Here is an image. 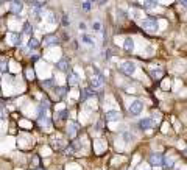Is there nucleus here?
I'll return each mask as SVG.
<instances>
[{
    "mask_svg": "<svg viewBox=\"0 0 187 170\" xmlns=\"http://www.w3.org/2000/svg\"><path fill=\"white\" fill-rule=\"evenodd\" d=\"M22 35H28V36L33 35V25L30 24V22H25V24H24V30H22Z\"/></svg>",
    "mask_w": 187,
    "mask_h": 170,
    "instance_id": "17",
    "label": "nucleus"
},
{
    "mask_svg": "<svg viewBox=\"0 0 187 170\" xmlns=\"http://www.w3.org/2000/svg\"><path fill=\"white\" fill-rule=\"evenodd\" d=\"M142 28L144 30H150V31H156L158 30V20L155 17H147L142 20Z\"/></svg>",
    "mask_w": 187,
    "mask_h": 170,
    "instance_id": "3",
    "label": "nucleus"
},
{
    "mask_svg": "<svg viewBox=\"0 0 187 170\" xmlns=\"http://www.w3.org/2000/svg\"><path fill=\"white\" fill-rule=\"evenodd\" d=\"M80 130V125L78 122H69V127H67V133H69V138H75L76 133Z\"/></svg>",
    "mask_w": 187,
    "mask_h": 170,
    "instance_id": "10",
    "label": "nucleus"
},
{
    "mask_svg": "<svg viewBox=\"0 0 187 170\" xmlns=\"http://www.w3.org/2000/svg\"><path fill=\"white\" fill-rule=\"evenodd\" d=\"M106 2H108V0H98V3H100V5H104Z\"/></svg>",
    "mask_w": 187,
    "mask_h": 170,
    "instance_id": "36",
    "label": "nucleus"
},
{
    "mask_svg": "<svg viewBox=\"0 0 187 170\" xmlns=\"http://www.w3.org/2000/svg\"><path fill=\"white\" fill-rule=\"evenodd\" d=\"M94 72H95L97 75L91 80V86H92V89H98V87H101L103 83H104V76H103L100 72H98L95 67H94Z\"/></svg>",
    "mask_w": 187,
    "mask_h": 170,
    "instance_id": "1",
    "label": "nucleus"
},
{
    "mask_svg": "<svg viewBox=\"0 0 187 170\" xmlns=\"http://www.w3.org/2000/svg\"><path fill=\"white\" fill-rule=\"evenodd\" d=\"M67 117H69V112L65 111V109H63V111L58 112V119L59 120H67Z\"/></svg>",
    "mask_w": 187,
    "mask_h": 170,
    "instance_id": "27",
    "label": "nucleus"
},
{
    "mask_svg": "<svg viewBox=\"0 0 187 170\" xmlns=\"http://www.w3.org/2000/svg\"><path fill=\"white\" fill-rule=\"evenodd\" d=\"M81 42L87 44V45H94V44H95V41H94L89 35H86V33H84V35H81Z\"/></svg>",
    "mask_w": 187,
    "mask_h": 170,
    "instance_id": "18",
    "label": "nucleus"
},
{
    "mask_svg": "<svg viewBox=\"0 0 187 170\" xmlns=\"http://www.w3.org/2000/svg\"><path fill=\"white\" fill-rule=\"evenodd\" d=\"M67 81H69V86H78V83H80V76L72 72V73H69Z\"/></svg>",
    "mask_w": 187,
    "mask_h": 170,
    "instance_id": "15",
    "label": "nucleus"
},
{
    "mask_svg": "<svg viewBox=\"0 0 187 170\" xmlns=\"http://www.w3.org/2000/svg\"><path fill=\"white\" fill-rule=\"evenodd\" d=\"M123 48H125V52L131 53V52H133V48H134V41L131 39V37H125V42H123Z\"/></svg>",
    "mask_w": 187,
    "mask_h": 170,
    "instance_id": "14",
    "label": "nucleus"
},
{
    "mask_svg": "<svg viewBox=\"0 0 187 170\" xmlns=\"http://www.w3.org/2000/svg\"><path fill=\"white\" fill-rule=\"evenodd\" d=\"M137 125H139L140 130H150V128L155 127V122H153L151 117H144V119L139 120V123H137Z\"/></svg>",
    "mask_w": 187,
    "mask_h": 170,
    "instance_id": "6",
    "label": "nucleus"
},
{
    "mask_svg": "<svg viewBox=\"0 0 187 170\" xmlns=\"http://www.w3.org/2000/svg\"><path fill=\"white\" fill-rule=\"evenodd\" d=\"M39 122H41V125H45V127L48 128V127H52V120L48 119L47 116H44V117H41L39 119Z\"/></svg>",
    "mask_w": 187,
    "mask_h": 170,
    "instance_id": "24",
    "label": "nucleus"
},
{
    "mask_svg": "<svg viewBox=\"0 0 187 170\" xmlns=\"http://www.w3.org/2000/svg\"><path fill=\"white\" fill-rule=\"evenodd\" d=\"M95 95V91L89 89V87H84V89H81V102H86L89 97H94Z\"/></svg>",
    "mask_w": 187,
    "mask_h": 170,
    "instance_id": "11",
    "label": "nucleus"
},
{
    "mask_svg": "<svg viewBox=\"0 0 187 170\" xmlns=\"http://www.w3.org/2000/svg\"><path fill=\"white\" fill-rule=\"evenodd\" d=\"M104 120L106 122H117V120H120V112L119 111H108L104 114Z\"/></svg>",
    "mask_w": 187,
    "mask_h": 170,
    "instance_id": "9",
    "label": "nucleus"
},
{
    "mask_svg": "<svg viewBox=\"0 0 187 170\" xmlns=\"http://www.w3.org/2000/svg\"><path fill=\"white\" fill-rule=\"evenodd\" d=\"M162 75H164L162 69H153V70H151V76H153V78H156V80H159Z\"/></svg>",
    "mask_w": 187,
    "mask_h": 170,
    "instance_id": "21",
    "label": "nucleus"
},
{
    "mask_svg": "<svg viewBox=\"0 0 187 170\" xmlns=\"http://www.w3.org/2000/svg\"><path fill=\"white\" fill-rule=\"evenodd\" d=\"M22 8H24V3L20 2V0H11V3H9V11L13 14H19Z\"/></svg>",
    "mask_w": 187,
    "mask_h": 170,
    "instance_id": "7",
    "label": "nucleus"
},
{
    "mask_svg": "<svg viewBox=\"0 0 187 170\" xmlns=\"http://www.w3.org/2000/svg\"><path fill=\"white\" fill-rule=\"evenodd\" d=\"M78 27H80V30H83V31L86 30V24H84V22H80V25H78Z\"/></svg>",
    "mask_w": 187,
    "mask_h": 170,
    "instance_id": "33",
    "label": "nucleus"
},
{
    "mask_svg": "<svg viewBox=\"0 0 187 170\" xmlns=\"http://www.w3.org/2000/svg\"><path fill=\"white\" fill-rule=\"evenodd\" d=\"M162 161H164V156L161 153H151L150 158H148V162L155 167H162Z\"/></svg>",
    "mask_w": 187,
    "mask_h": 170,
    "instance_id": "5",
    "label": "nucleus"
},
{
    "mask_svg": "<svg viewBox=\"0 0 187 170\" xmlns=\"http://www.w3.org/2000/svg\"><path fill=\"white\" fill-rule=\"evenodd\" d=\"M11 44L13 45H22V33H13L11 35Z\"/></svg>",
    "mask_w": 187,
    "mask_h": 170,
    "instance_id": "13",
    "label": "nucleus"
},
{
    "mask_svg": "<svg viewBox=\"0 0 187 170\" xmlns=\"http://www.w3.org/2000/svg\"><path fill=\"white\" fill-rule=\"evenodd\" d=\"M6 70H8V63L2 59V61H0V72H3V73H5Z\"/></svg>",
    "mask_w": 187,
    "mask_h": 170,
    "instance_id": "28",
    "label": "nucleus"
},
{
    "mask_svg": "<svg viewBox=\"0 0 187 170\" xmlns=\"http://www.w3.org/2000/svg\"><path fill=\"white\" fill-rule=\"evenodd\" d=\"M179 3L183 5V6H186V5H187V2H186V0H179Z\"/></svg>",
    "mask_w": 187,
    "mask_h": 170,
    "instance_id": "35",
    "label": "nucleus"
},
{
    "mask_svg": "<svg viewBox=\"0 0 187 170\" xmlns=\"http://www.w3.org/2000/svg\"><path fill=\"white\" fill-rule=\"evenodd\" d=\"M89 2H92V0H89Z\"/></svg>",
    "mask_w": 187,
    "mask_h": 170,
    "instance_id": "37",
    "label": "nucleus"
},
{
    "mask_svg": "<svg viewBox=\"0 0 187 170\" xmlns=\"http://www.w3.org/2000/svg\"><path fill=\"white\" fill-rule=\"evenodd\" d=\"M120 72L125 75H133L136 72V64L133 61H125L123 64H120Z\"/></svg>",
    "mask_w": 187,
    "mask_h": 170,
    "instance_id": "2",
    "label": "nucleus"
},
{
    "mask_svg": "<svg viewBox=\"0 0 187 170\" xmlns=\"http://www.w3.org/2000/svg\"><path fill=\"white\" fill-rule=\"evenodd\" d=\"M59 44V37L56 35H47L44 36V45L48 47V45H58Z\"/></svg>",
    "mask_w": 187,
    "mask_h": 170,
    "instance_id": "8",
    "label": "nucleus"
},
{
    "mask_svg": "<svg viewBox=\"0 0 187 170\" xmlns=\"http://www.w3.org/2000/svg\"><path fill=\"white\" fill-rule=\"evenodd\" d=\"M83 9H84V11H89V9H91V2H89V0L83 3Z\"/></svg>",
    "mask_w": 187,
    "mask_h": 170,
    "instance_id": "31",
    "label": "nucleus"
},
{
    "mask_svg": "<svg viewBox=\"0 0 187 170\" xmlns=\"http://www.w3.org/2000/svg\"><path fill=\"white\" fill-rule=\"evenodd\" d=\"M129 114L131 116H139V114L144 111V103H142L140 100H134L133 103L129 105Z\"/></svg>",
    "mask_w": 187,
    "mask_h": 170,
    "instance_id": "4",
    "label": "nucleus"
},
{
    "mask_svg": "<svg viewBox=\"0 0 187 170\" xmlns=\"http://www.w3.org/2000/svg\"><path fill=\"white\" fill-rule=\"evenodd\" d=\"M69 24H70V20L67 17V14H63V25L64 27H69Z\"/></svg>",
    "mask_w": 187,
    "mask_h": 170,
    "instance_id": "30",
    "label": "nucleus"
},
{
    "mask_svg": "<svg viewBox=\"0 0 187 170\" xmlns=\"http://www.w3.org/2000/svg\"><path fill=\"white\" fill-rule=\"evenodd\" d=\"M56 67H58L59 70H61V72H69V70H70L69 61H67V59H65V58H63L61 61H59V63L56 64Z\"/></svg>",
    "mask_w": 187,
    "mask_h": 170,
    "instance_id": "12",
    "label": "nucleus"
},
{
    "mask_svg": "<svg viewBox=\"0 0 187 170\" xmlns=\"http://www.w3.org/2000/svg\"><path fill=\"white\" fill-rule=\"evenodd\" d=\"M122 136H123V139H125L126 144H129V142L134 139V134H133V133H129V131H125V133H123Z\"/></svg>",
    "mask_w": 187,
    "mask_h": 170,
    "instance_id": "23",
    "label": "nucleus"
},
{
    "mask_svg": "<svg viewBox=\"0 0 187 170\" xmlns=\"http://www.w3.org/2000/svg\"><path fill=\"white\" fill-rule=\"evenodd\" d=\"M6 119V106L0 102V120H5Z\"/></svg>",
    "mask_w": 187,
    "mask_h": 170,
    "instance_id": "22",
    "label": "nucleus"
},
{
    "mask_svg": "<svg viewBox=\"0 0 187 170\" xmlns=\"http://www.w3.org/2000/svg\"><path fill=\"white\" fill-rule=\"evenodd\" d=\"M56 14H53V13H48L47 14V22L48 24H56Z\"/></svg>",
    "mask_w": 187,
    "mask_h": 170,
    "instance_id": "26",
    "label": "nucleus"
},
{
    "mask_svg": "<svg viewBox=\"0 0 187 170\" xmlns=\"http://www.w3.org/2000/svg\"><path fill=\"white\" fill-rule=\"evenodd\" d=\"M41 47V42L36 39V37H31L30 36V39H28V48H31V50H37V48Z\"/></svg>",
    "mask_w": 187,
    "mask_h": 170,
    "instance_id": "16",
    "label": "nucleus"
},
{
    "mask_svg": "<svg viewBox=\"0 0 187 170\" xmlns=\"http://www.w3.org/2000/svg\"><path fill=\"white\" fill-rule=\"evenodd\" d=\"M65 91H67V87H55V94H56L58 97H64Z\"/></svg>",
    "mask_w": 187,
    "mask_h": 170,
    "instance_id": "25",
    "label": "nucleus"
},
{
    "mask_svg": "<svg viewBox=\"0 0 187 170\" xmlns=\"http://www.w3.org/2000/svg\"><path fill=\"white\" fill-rule=\"evenodd\" d=\"M30 3H31L35 8L41 9V8H44V6H45V3H47V2H45V0H31Z\"/></svg>",
    "mask_w": 187,
    "mask_h": 170,
    "instance_id": "19",
    "label": "nucleus"
},
{
    "mask_svg": "<svg viewBox=\"0 0 187 170\" xmlns=\"http://www.w3.org/2000/svg\"><path fill=\"white\" fill-rule=\"evenodd\" d=\"M104 56H106V58H111V50H106V53H104Z\"/></svg>",
    "mask_w": 187,
    "mask_h": 170,
    "instance_id": "34",
    "label": "nucleus"
},
{
    "mask_svg": "<svg viewBox=\"0 0 187 170\" xmlns=\"http://www.w3.org/2000/svg\"><path fill=\"white\" fill-rule=\"evenodd\" d=\"M92 28L95 30V31H100V30H101V22L95 20V22H94V25H92Z\"/></svg>",
    "mask_w": 187,
    "mask_h": 170,
    "instance_id": "29",
    "label": "nucleus"
},
{
    "mask_svg": "<svg viewBox=\"0 0 187 170\" xmlns=\"http://www.w3.org/2000/svg\"><path fill=\"white\" fill-rule=\"evenodd\" d=\"M158 5V0H144V6L147 9H150V8H155Z\"/></svg>",
    "mask_w": 187,
    "mask_h": 170,
    "instance_id": "20",
    "label": "nucleus"
},
{
    "mask_svg": "<svg viewBox=\"0 0 187 170\" xmlns=\"http://www.w3.org/2000/svg\"><path fill=\"white\" fill-rule=\"evenodd\" d=\"M44 87H48V86H53V80H47V81H44L42 83Z\"/></svg>",
    "mask_w": 187,
    "mask_h": 170,
    "instance_id": "32",
    "label": "nucleus"
}]
</instances>
